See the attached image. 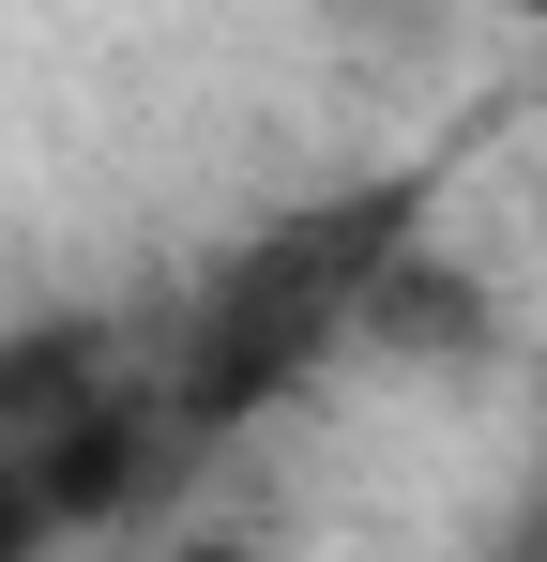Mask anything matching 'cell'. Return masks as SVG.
Wrapping results in <instances>:
<instances>
[{"label": "cell", "mask_w": 547, "mask_h": 562, "mask_svg": "<svg viewBox=\"0 0 547 562\" xmlns=\"http://www.w3.org/2000/svg\"><path fill=\"white\" fill-rule=\"evenodd\" d=\"M395 259H411V198L395 183H350V198H320V213H274L259 244L182 304L153 426H168V441H213V426H244L259 395H289L335 335H365V304H380Z\"/></svg>", "instance_id": "obj_1"}, {"label": "cell", "mask_w": 547, "mask_h": 562, "mask_svg": "<svg viewBox=\"0 0 547 562\" xmlns=\"http://www.w3.org/2000/svg\"><path fill=\"white\" fill-rule=\"evenodd\" d=\"M46 548V532H31V502H0V562H31Z\"/></svg>", "instance_id": "obj_2"}, {"label": "cell", "mask_w": 547, "mask_h": 562, "mask_svg": "<svg viewBox=\"0 0 547 562\" xmlns=\"http://www.w3.org/2000/svg\"><path fill=\"white\" fill-rule=\"evenodd\" d=\"M502 15H517V31H547V0H502Z\"/></svg>", "instance_id": "obj_3"}]
</instances>
